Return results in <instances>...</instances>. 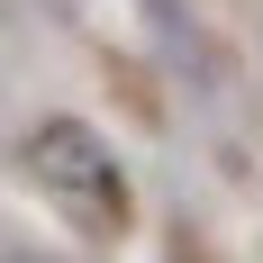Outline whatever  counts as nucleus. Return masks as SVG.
Instances as JSON below:
<instances>
[{
	"mask_svg": "<svg viewBox=\"0 0 263 263\" xmlns=\"http://www.w3.org/2000/svg\"><path fill=\"white\" fill-rule=\"evenodd\" d=\"M18 163H27V182L54 200L64 227H82V236H118L127 227V173H118V155L82 118H36Z\"/></svg>",
	"mask_w": 263,
	"mask_h": 263,
	"instance_id": "1",
	"label": "nucleus"
}]
</instances>
